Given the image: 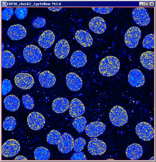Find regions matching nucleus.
Returning a JSON list of instances; mask_svg holds the SVG:
<instances>
[{
  "label": "nucleus",
  "mask_w": 156,
  "mask_h": 162,
  "mask_svg": "<svg viewBox=\"0 0 156 162\" xmlns=\"http://www.w3.org/2000/svg\"><path fill=\"white\" fill-rule=\"evenodd\" d=\"M120 62L113 56H108L101 61L99 65L100 73L105 77H111L116 74L119 71Z\"/></svg>",
  "instance_id": "nucleus-1"
},
{
  "label": "nucleus",
  "mask_w": 156,
  "mask_h": 162,
  "mask_svg": "<svg viewBox=\"0 0 156 162\" xmlns=\"http://www.w3.org/2000/svg\"><path fill=\"white\" fill-rule=\"evenodd\" d=\"M109 117L112 123L117 126L124 125L128 120V116L126 110L122 107L118 105L112 108Z\"/></svg>",
  "instance_id": "nucleus-2"
},
{
  "label": "nucleus",
  "mask_w": 156,
  "mask_h": 162,
  "mask_svg": "<svg viewBox=\"0 0 156 162\" xmlns=\"http://www.w3.org/2000/svg\"><path fill=\"white\" fill-rule=\"evenodd\" d=\"M141 35L140 29L133 26L129 28L125 35L124 41L126 45L130 48L136 47L139 42Z\"/></svg>",
  "instance_id": "nucleus-3"
},
{
  "label": "nucleus",
  "mask_w": 156,
  "mask_h": 162,
  "mask_svg": "<svg viewBox=\"0 0 156 162\" xmlns=\"http://www.w3.org/2000/svg\"><path fill=\"white\" fill-rule=\"evenodd\" d=\"M23 55L25 60L31 63H36L41 59L42 54L37 46L30 45L26 46L23 51Z\"/></svg>",
  "instance_id": "nucleus-4"
},
{
  "label": "nucleus",
  "mask_w": 156,
  "mask_h": 162,
  "mask_svg": "<svg viewBox=\"0 0 156 162\" xmlns=\"http://www.w3.org/2000/svg\"><path fill=\"white\" fill-rule=\"evenodd\" d=\"M135 132L139 138L144 141H149L154 137L153 128L149 123L146 122L139 123L136 127Z\"/></svg>",
  "instance_id": "nucleus-5"
},
{
  "label": "nucleus",
  "mask_w": 156,
  "mask_h": 162,
  "mask_svg": "<svg viewBox=\"0 0 156 162\" xmlns=\"http://www.w3.org/2000/svg\"><path fill=\"white\" fill-rule=\"evenodd\" d=\"M132 16L135 22L140 26L148 25L150 21V18L146 8L135 7L132 11Z\"/></svg>",
  "instance_id": "nucleus-6"
},
{
  "label": "nucleus",
  "mask_w": 156,
  "mask_h": 162,
  "mask_svg": "<svg viewBox=\"0 0 156 162\" xmlns=\"http://www.w3.org/2000/svg\"><path fill=\"white\" fill-rule=\"evenodd\" d=\"M20 146L18 142L11 139L6 141L2 146V154L7 158H10L16 155L19 152Z\"/></svg>",
  "instance_id": "nucleus-7"
},
{
  "label": "nucleus",
  "mask_w": 156,
  "mask_h": 162,
  "mask_svg": "<svg viewBox=\"0 0 156 162\" xmlns=\"http://www.w3.org/2000/svg\"><path fill=\"white\" fill-rule=\"evenodd\" d=\"M27 123L28 126L31 129L34 130H38L44 126L45 120L41 114L38 112L34 111L28 115Z\"/></svg>",
  "instance_id": "nucleus-8"
},
{
  "label": "nucleus",
  "mask_w": 156,
  "mask_h": 162,
  "mask_svg": "<svg viewBox=\"0 0 156 162\" xmlns=\"http://www.w3.org/2000/svg\"><path fill=\"white\" fill-rule=\"evenodd\" d=\"M16 85L23 89H28L33 86L34 80L32 76L30 74L19 73L17 74L14 79Z\"/></svg>",
  "instance_id": "nucleus-9"
},
{
  "label": "nucleus",
  "mask_w": 156,
  "mask_h": 162,
  "mask_svg": "<svg viewBox=\"0 0 156 162\" xmlns=\"http://www.w3.org/2000/svg\"><path fill=\"white\" fill-rule=\"evenodd\" d=\"M87 147L89 153L93 155H102L106 149V146L105 143L97 138L90 140Z\"/></svg>",
  "instance_id": "nucleus-10"
},
{
  "label": "nucleus",
  "mask_w": 156,
  "mask_h": 162,
  "mask_svg": "<svg viewBox=\"0 0 156 162\" xmlns=\"http://www.w3.org/2000/svg\"><path fill=\"white\" fill-rule=\"evenodd\" d=\"M74 139L73 137L67 132L64 133L58 144L59 151L62 153H67L72 151Z\"/></svg>",
  "instance_id": "nucleus-11"
},
{
  "label": "nucleus",
  "mask_w": 156,
  "mask_h": 162,
  "mask_svg": "<svg viewBox=\"0 0 156 162\" xmlns=\"http://www.w3.org/2000/svg\"><path fill=\"white\" fill-rule=\"evenodd\" d=\"M105 129V125L103 123L95 121L90 123L86 126L85 132L88 136L94 138L103 134Z\"/></svg>",
  "instance_id": "nucleus-12"
},
{
  "label": "nucleus",
  "mask_w": 156,
  "mask_h": 162,
  "mask_svg": "<svg viewBox=\"0 0 156 162\" xmlns=\"http://www.w3.org/2000/svg\"><path fill=\"white\" fill-rule=\"evenodd\" d=\"M66 79L67 86L71 91H78L82 87L83 81L82 79L75 73H68L66 76Z\"/></svg>",
  "instance_id": "nucleus-13"
},
{
  "label": "nucleus",
  "mask_w": 156,
  "mask_h": 162,
  "mask_svg": "<svg viewBox=\"0 0 156 162\" xmlns=\"http://www.w3.org/2000/svg\"><path fill=\"white\" fill-rule=\"evenodd\" d=\"M27 31L25 27L20 24L13 25L8 28L7 34L9 38L14 40L22 39L26 36Z\"/></svg>",
  "instance_id": "nucleus-14"
},
{
  "label": "nucleus",
  "mask_w": 156,
  "mask_h": 162,
  "mask_svg": "<svg viewBox=\"0 0 156 162\" xmlns=\"http://www.w3.org/2000/svg\"><path fill=\"white\" fill-rule=\"evenodd\" d=\"M129 83L134 87L143 86L145 82V77L143 73L138 69L131 70L128 76Z\"/></svg>",
  "instance_id": "nucleus-15"
},
{
  "label": "nucleus",
  "mask_w": 156,
  "mask_h": 162,
  "mask_svg": "<svg viewBox=\"0 0 156 162\" xmlns=\"http://www.w3.org/2000/svg\"><path fill=\"white\" fill-rule=\"evenodd\" d=\"M89 27L94 33L97 34H102L106 30V25L105 20L99 16L92 18L89 23Z\"/></svg>",
  "instance_id": "nucleus-16"
},
{
  "label": "nucleus",
  "mask_w": 156,
  "mask_h": 162,
  "mask_svg": "<svg viewBox=\"0 0 156 162\" xmlns=\"http://www.w3.org/2000/svg\"><path fill=\"white\" fill-rule=\"evenodd\" d=\"M85 106L79 99L75 98L72 100L69 105V112L70 116L76 118L83 114L85 111Z\"/></svg>",
  "instance_id": "nucleus-17"
},
{
  "label": "nucleus",
  "mask_w": 156,
  "mask_h": 162,
  "mask_svg": "<svg viewBox=\"0 0 156 162\" xmlns=\"http://www.w3.org/2000/svg\"><path fill=\"white\" fill-rule=\"evenodd\" d=\"M70 51V47L68 42L64 39L59 40L56 44L54 52L58 58L63 59L66 57Z\"/></svg>",
  "instance_id": "nucleus-18"
},
{
  "label": "nucleus",
  "mask_w": 156,
  "mask_h": 162,
  "mask_svg": "<svg viewBox=\"0 0 156 162\" xmlns=\"http://www.w3.org/2000/svg\"><path fill=\"white\" fill-rule=\"evenodd\" d=\"M38 79L41 85L46 88L52 87L56 81L55 76L49 71H45L41 73Z\"/></svg>",
  "instance_id": "nucleus-19"
},
{
  "label": "nucleus",
  "mask_w": 156,
  "mask_h": 162,
  "mask_svg": "<svg viewBox=\"0 0 156 162\" xmlns=\"http://www.w3.org/2000/svg\"><path fill=\"white\" fill-rule=\"evenodd\" d=\"M55 39L53 32L50 30L45 31L40 36L38 43L41 47L47 49L53 45Z\"/></svg>",
  "instance_id": "nucleus-20"
},
{
  "label": "nucleus",
  "mask_w": 156,
  "mask_h": 162,
  "mask_svg": "<svg viewBox=\"0 0 156 162\" xmlns=\"http://www.w3.org/2000/svg\"><path fill=\"white\" fill-rule=\"evenodd\" d=\"M143 149L141 146L139 144L134 143L129 145L126 151V154L129 159L137 160L142 156Z\"/></svg>",
  "instance_id": "nucleus-21"
},
{
  "label": "nucleus",
  "mask_w": 156,
  "mask_h": 162,
  "mask_svg": "<svg viewBox=\"0 0 156 162\" xmlns=\"http://www.w3.org/2000/svg\"><path fill=\"white\" fill-rule=\"evenodd\" d=\"M75 37L78 42L85 47L91 46L93 43V39L90 34L83 30H79L75 33Z\"/></svg>",
  "instance_id": "nucleus-22"
},
{
  "label": "nucleus",
  "mask_w": 156,
  "mask_h": 162,
  "mask_svg": "<svg viewBox=\"0 0 156 162\" xmlns=\"http://www.w3.org/2000/svg\"><path fill=\"white\" fill-rule=\"evenodd\" d=\"M87 61L86 55L82 51L78 50L73 52L70 59L71 65L77 68L83 67L86 64Z\"/></svg>",
  "instance_id": "nucleus-23"
},
{
  "label": "nucleus",
  "mask_w": 156,
  "mask_h": 162,
  "mask_svg": "<svg viewBox=\"0 0 156 162\" xmlns=\"http://www.w3.org/2000/svg\"><path fill=\"white\" fill-rule=\"evenodd\" d=\"M69 106V101L63 97L57 98L53 101L52 104V108L55 112L60 114L68 110Z\"/></svg>",
  "instance_id": "nucleus-24"
},
{
  "label": "nucleus",
  "mask_w": 156,
  "mask_h": 162,
  "mask_svg": "<svg viewBox=\"0 0 156 162\" xmlns=\"http://www.w3.org/2000/svg\"><path fill=\"white\" fill-rule=\"evenodd\" d=\"M154 52L147 51L143 53L140 58L142 65L146 69L152 70L154 69Z\"/></svg>",
  "instance_id": "nucleus-25"
},
{
  "label": "nucleus",
  "mask_w": 156,
  "mask_h": 162,
  "mask_svg": "<svg viewBox=\"0 0 156 162\" xmlns=\"http://www.w3.org/2000/svg\"><path fill=\"white\" fill-rule=\"evenodd\" d=\"M4 104L6 110L11 111H15L19 108L20 100L15 95H9L4 99Z\"/></svg>",
  "instance_id": "nucleus-26"
},
{
  "label": "nucleus",
  "mask_w": 156,
  "mask_h": 162,
  "mask_svg": "<svg viewBox=\"0 0 156 162\" xmlns=\"http://www.w3.org/2000/svg\"><path fill=\"white\" fill-rule=\"evenodd\" d=\"M2 67L4 68H9L14 64L15 59L14 55L8 50L2 52Z\"/></svg>",
  "instance_id": "nucleus-27"
},
{
  "label": "nucleus",
  "mask_w": 156,
  "mask_h": 162,
  "mask_svg": "<svg viewBox=\"0 0 156 162\" xmlns=\"http://www.w3.org/2000/svg\"><path fill=\"white\" fill-rule=\"evenodd\" d=\"M34 156L36 160H48L50 157V153L49 150L44 147H39L35 150Z\"/></svg>",
  "instance_id": "nucleus-28"
},
{
  "label": "nucleus",
  "mask_w": 156,
  "mask_h": 162,
  "mask_svg": "<svg viewBox=\"0 0 156 162\" xmlns=\"http://www.w3.org/2000/svg\"><path fill=\"white\" fill-rule=\"evenodd\" d=\"M72 125L75 129L78 132H82L86 128L87 120L83 116H80L76 117L72 122Z\"/></svg>",
  "instance_id": "nucleus-29"
},
{
  "label": "nucleus",
  "mask_w": 156,
  "mask_h": 162,
  "mask_svg": "<svg viewBox=\"0 0 156 162\" xmlns=\"http://www.w3.org/2000/svg\"><path fill=\"white\" fill-rule=\"evenodd\" d=\"M61 133L58 131L53 129L51 130L47 136V140L51 144L58 145L61 138Z\"/></svg>",
  "instance_id": "nucleus-30"
},
{
  "label": "nucleus",
  "mask_w": 156,
  "mask_h": 162,
  "mask_svg": "<svg viewBox=\"0 0 156 162\" xmlns=\"http://www.w3.org/2000/svg\"><path fill=\"white\" fill-rule=\"evenodd\" d=\"M16 125V120L12 116L6 117L3 123L4 129L7 131H11L14 129Z\"/></svg>",
  "instance_id": "nucleus-31"
},
{
  "label": "nucleus",
  "mask_w": 156,
  "mask_h": 162,
  "mask_svg": "<svg viewBox=\"0 0 156 162\" xmlns=\"http://www.w3.org/2000/svg\"><path fill=\"white\" fill-rule=\"evenodd\" d=\"M22 101L25 108L28 110L33 109L34 107L35 100L33 98L28 94L22 97Z\"/></svg>",
  "instance_id": "nucleus-32"
},
{
  "label": "nucleus",
  "mask_w": 156,
  "mask_h": 162,
  "mask_svg": "<svg viewBox=\"0 0 156 162\" xmlns=\"http://www.w3.org/2000/svg\"><path fill=\"white\" fill-rule=\"evenodd\" d=\"M143 48L147 49L154 48V34H150L146 35L144 38L142 42Z\"/></svg>",
  "instance_id": "nucleus-33"
},
{
  "label": "nucleus",
  "mask_w": 156,
  "mask_h": 162,
  "mask_svg": "<svg viewBox=\"0 0 156 162\" xmlns=\"http://www.w3.org/2000/svg\"><path fill=\"white\" fill-rule=\"evenodd\" d=\"M86 141L82 137H79L74 141L73 148L76 152H79L83 150L86 145Z\"/></svg>",
  "instance_id": "nucleus-34"
},
{
  "label": "nucleus",
  "mask_w": 156,
  "mask_h": 162,
  "mask_svg": "<svg viewBox=\"0 0 156 162\" xmlns=\"http://www.w3.org/2000/svg\"><path fill=\"white\" fill-rule=\"evenodd\" d=\"M13 85L10 80L5 79L3 80L2 84V94L3 95L7 94L12 90Z\"/></svg>",
  "instance_id": "nucleus-35"
},
{
  "label": "nucleus",
  "mask_w": 156,
  "mask_h": 162,
  "mask_svg": "<svg viewBox=\"0 0 156 162\" xmlns=\"http://www.w3.org/2000/svg\"><path fill=\"white\" fill-rule=\"evenodd\" d=\"M27 7H17L15 10V14L16 17L19 19H22L27 16Z\"/></svg>",
  "instance_id": "nucleus-36"
},
{
  "label": "nucleus",
  "mask_w": 156,
  "mask_h": 162,
  "mask_svg": "<svg viewBox=\"0 0 156 162\" xmlns=\"http://www.w3.org/2000/svg\"><path fill=\"white\" fill-rule=\"evenodd\" d=\"M46 23L45 19L43 18L37 17L34 18L32 22V25L35 27L41 28L44 26Z\"/></svg>",
  "instance_id": "nucleus-37"
},
{
  "label": "nucleus",
  "mask_w": 156,
  "mask_h": 162,
  "mask_svg": "<svg viewBox=\"0 0 156 162\" xmlns=\"http://www.w3.org/2000/svg\"><path fill=\"white\" fill-rule=\"evenodd\" d=\"M13 9L12 7H6L2 11V19L5 21L9 20L13 13Z\"/></svg>",
  "instance_id": "nucleus-38"
},
{
  "label": "nucleus",
  "mask_w": 156,
  "mask_h": 162,
  "mask_svg": "<svg viewBox=\"0 0 156 162\" xmlns=\"http://www.w3.org/2000/svg\"><path fill=\"white\" fill-rule=\"evenodd\" d=\"M95 12L101 14H106L110 13L112 10L113 7H92Z\"/></svg>",
  "instance_id": "nucleus-39"
},
{
  "label": "nucleus",
  "mask_w": 156,
  "mask_h": 162,
  "mask_svg": "<svg viewBox=\"0 0 156 162\" xmlns=\"http://www.w3.org/2000/svg\"><path fill=\"white\" fill-rule=\"evenodd\" d=\"M70 160H87L84 153L82 151L74 152L72 155Z\"/></svg>",
  "instance_id": "nucleus-40"
},
{
  "label": "nucleus",
  "mask_w": 156,
  "mask_h": 162,
  "mask_svg": "<svg viewBox=\"0 0 156 162\" xmlns=\"http://www.w3.org/2000/svg\"><path fill=\"white\" fill-rule=\"evenodd\" d=\"M47 8L50 10L54 12H56L58 11L62 8V7H47Z\"/></svg>",
  "instance_id": "nucleus-41"
},
{
  "label": "nucleus",
  "mask_w": 156,
  "mask_h": 162,
  "mask_svg": "<svg viewBox=\"0 0 156 162\" xmlns=\"http://www.w3.org/2000/svg\"><path fill=\"white\" fill-rule=\"evenodd\" d=\"M14 160H28L26 158L22 155H19L16 156L15 159Z\"/></svg>",
  "instance_id": "nucleus-42"
}]
</instances>
